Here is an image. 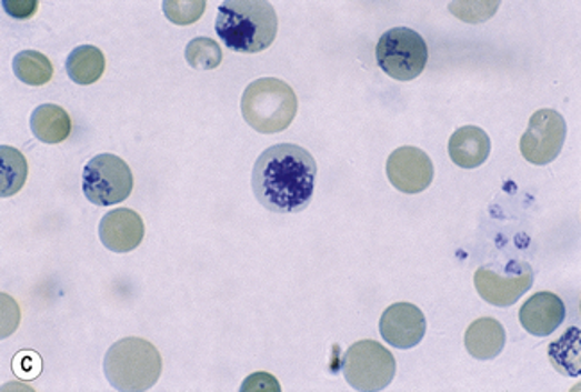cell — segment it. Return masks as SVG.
Masks as SVG:
<instances>
[{"label":"cell","instance_id":"obj_16","mask_svg":"<svg viewBox=\"0 0 581 392\" xmlns=\"http://www.w3.org/2000/svg\"><path fill=\"white\" fill-rule=\"evenodd\" d=\"M31 131L37 140L47 145L64 142L72 133L69 111L58 104H42L32 111Z\"/></svg>","mask_w":581,"mask_h":392},{"label":"cell","instance_id":"obj_2","mask_svg":"<svg viewBox=\"0 0 581 392\" xmlns=\"http://www.w3.org/2000/svg\"><path fill=\"white\" fill-rule=\"evenodd\" d=\"M278 14L266 0H228L220 4L216 31L229 51L254 54L278 37Z\"/></svg>","mask_w":581,"mask_h":392},{"label":"cell","instance_id":"obj_12","mask_svg":"<svg viewBox=\"0 0 581 392\" xmlns=\"http://www.w3.org/2000/svg\"><path fill=\"white\" fill-rule=\"evenodd\" d=\"M143 237H146L143 219L131 208L111 210L99 224V239L106 250L113 253H131L142 244Z\"/></svg>","mask_w":581,"mask_h":392},{"label":"cell","instance_id":"obj_22","mask_svg":"<svg viewBox=\"0 0 581 392\" xmlns=\"http://www.w3.org/2000/svg\"><path fill=\"white\" fill-rule=\"evenodd\" d=\"M207 10L204 0H167L163 13L176 26H190L198 22Z\"/></svg>","mask_w":581,"mask_h":392},{"label":"cell","instance_id":"obj_17","mask_svg":"<svg viewBox=\"0 0 581 392\" xmlns=\"http://www.w3.org/2000/svg\"><path fill=\"white\" fill-rule=\"evenodd\" d=\"M106 70V58L96 46H81L70 52L67 60V74L73 83L87 87L102 78Z\"/></svg>","mask_w":581,"mask_h":392},{"label":"cell","instance_id":"obj_7","mask_svg":"<svg viewBox=\"0 0 581 392\" xmlns=\"http://www.w3.org/2000/svg\"><path fill=\"white\" fill-rule=\"evenodd\" d=\"M133 172L117 154H97L83 169V194L96 207L122 203L133 192Z\"/></svg>","mask_w":581,"mask_h":392},{"label":"cell","instance_id":"obj_6","mask_svg":"<svg viewBox=\"0 0 581 392\" xmlns=\"http://www.w3.org/2000/svg\"><path fill=\"white\" fill-rule=\"evenodd\" d=\"M375 61L384 74L412 81L428 66V46L421 34L408 28L389 29L375 46Z\"/></svg>","mask_w":581,"mask_h":392},{"label":"cell","instance_id":"obj_3","mask_svg":"<svg viewBox=\"0 0 581 392\" xmlns=\"http://www.w3.org/2000/svg\"><path fill=\"white\" fill-rule=\"evenodd\" d=\"M163 371L160 351L142 338H126L106 351L104 374L114 391L143 392L157 385Z\"/></svg>","mask_w":581,"mask_h":392},{"label":"cell","instance_id":"obj_15","mask_svg":"<svg viewBox=\"0 0 581 392\" xmlns=\"http://www.w3.org/2000/svg\"><path fill=\"white\" fill-rule=\"evenodd\" d=\"M463 342L472 359L492 360L504 350L507 332L498 319L480 318L472 321Z\"/></svg>","mask_w":581,"mask_h":392},{"label":"cell","instance_id":"obj_18","mask_svg":"<svg viewBox=\"0 0 581 392\" xmlns=\"http://www.w3.org/2000/svg\"><path fill=\"white\" fill-rule=\"evenodd\" d=\"M28 160L19 149L11 145L0 148V195L11 198L19 194L28 181Z\"/></svg>","mask_w":581,"mask_h":392},{"label":"cell","instance_id":"obj_19","mask_svg":"<svg viewBox=\"0 0 581 392\" xmlns=\"http://www.w3.org/2000/svg\"><path fill=\"white\" fill-rule=\"evenodd\" d=\"M581 330L580 328H571L563 333L559 341L551 344L550 360L554 365V370L565 376H580L581 374Z\"/></svg>","mask_w":581,"mask_h":392},{"label":"cell","instance_id":"obj_9","mask_svg":"<svg viewBox=\"0 0 581 392\" xmlns=\"http://www.w3.org/2000/svg\"><path fill=\"white\" fill-rule=\"evenodd\" d=\"M387 175L394 189L403 194H421L433 181L435 167L419 148L404 145L395 149L387 160Z\"/></svg>","mask_w":581,"mask_h":392},{"label":"cell","instance_id":"obj_25","mask_svg":"<svg viewBox=\"0 0 581 392\" xmlns=\"http://www.w3.org/2000/svg\"><path fill=\"white\" fill-rule=\"evenodd\" d=\"M240 391L242 392H261V391H269V392H280L281 385L280 382H278V379L276 376H272L270 373H254L251 374V376H248V379L243 380L242 388H240Z\"/></svg>","mask_w":581,"mask_h":392},{"label":"cell","instance_id":"obj_10","mask_svg":"<svg viewBox=\"0 0 581 392\" xmlns=\"http://www.w3.org/2000/svg\"><path fill=\"white\" fill-rule=\"evenodd\" d=\"M509 277L494 273L490 269H478L474 273V287L478 294L494 306H512L521 295L533 285V269L527 262H515Z\"/></svg>","mask_w":581,"mask_h":392},{"label":"cell","instance_id":"obj_5","mask_svg":"<svg viewBox=\"0 0 581 392\" xmlns=\"http://www.w3.org/2000/svg\"><path fill=\"white\" fill-rule=\"evenodd\" d=\"M395 359L378 341L354 342L342 360L343 376L351 388L362 392H378L389 388L395 376Z\"/></svg>","mask_w":581,"mask_h":392},{"label":"cell","instance_id":"obj_4","mask_svg":"<svg viewBox=\"0 0 581 392\" xmlns=\"http://www.w3.org/2000/svg\"><path fill=\"white\" fill-rule=\"evenodd\" d=\"M298 96L281 79L261 78L252 81L242 96L240 110L252 130L263 134L289 130L298 115Z\"/></svg>","mask_w":581,"mask_h":392},{"label":"cell","instance_id":"obj_11","mask_svg":"<svg viewBox=\"0 0 581 392\" xmlns=\"http://www.w3.org/2000/svg\"><path fill=\"white\" fill-rule=\"evenodd\" d=\"M425 328L424 312L412 303H394L384 310L380 319L381 338L398 350H410L421 344Z\"/></svg>","mask_w":581,"mask_h":392},{"label":"cell","instance_id":"obj_26","mask_svg":"<svg viewBox=\"0 0 581 392\" xmlns=\"http://www.w3.org/2000/svg\"><path fill=\"white\" fill-rule=\"evenodd\" d=\"M2 8L13 19L28 20L37 14L38 2L37 0H4Z\"/></svg>","mask_w":581,"mask_h":392},{"label":"cell","instance_id":"obj_21","mask_svg":"<svg viewBox=\"0 0 581 392\" xmlns=\"http://www.w3.org/2000/svg\"><path fill=\"white\" fill-rule=\"evenodd\" d=\"M184 58L188 66L199 70L217 69L224 60L219 43L204 37L193 38L192 42L188 43Z\"/></svg>","mask_w":581,"mask_h":392},{"label":"cell","instance_id":"obj_24","mask_svg":"<svg viewBox=\"0 0 581 392\" xmlns=\"http://www.w3.org/2000/svg\"><path fill=\"white\" fill-rule=\"evenodd\" d=\"M13 371L20 379H37L42 371V359L34 351H22L13 359Z\"/></svg>","mask_w":581,"mask_h":392},{"label":"cell","instance_id":"obj_8","mask_svg":"<svg viewBox=\"0 0 581 392\" xmlns=\"http://www.w3.org/2000/svg\"><path fill=\"white\" fill-rule=\"evenodd\" d=\"M565 139H568L565 119L559 111L544 108L531 115L528 130L519 142V149L527 162L533 165H548L562 153Z\"/></svg>","mask_w":581,"mask_h":392},{"label":"cell","instance_id":"obj_1","mask_svg":"<svg viewBox=\"0 0 581 392\" xmlns=\"http://www.w3.org/2000/svg\"><path fill=\"white\" fill-rule=\"evenodd\" d=\"M315 178L317 162L310 151L278 143L266 149L252 167V192L269 212L298 213L312 201Z\"/></svg>","mask_w":581,"mask_h":392},{"label":"cell","instance_id":"obj_20","mask_svg":"<svg viewBox=\"0 0 581 392\" xmlns=\"http://www.w3.org/2000/svg\"><path fill=\"white\" fill-rule=\"evenodd\" d=\"M13 72L29 87H43L51 83L54 66L42 52L22 51L13 58Z\"/></svg>","mask_w":581,"mask_h":392},{"label":"cell","instance_id":"obj_14","mask_svg":"<svg viewBox=\"0 0 581 392\" xmlns=\"http://www.w3.org/2000/svg\"><path fill=\"white\" fill-rule=\"evenodd\" d=\"M449 158L462 169H477L487 162L490 139L478 125H463L451 134L448 143Z\"/></svg>","mask_w":581,"mask_h":392},{"label":"cell","instance_id":"obj_13","mask_svg":"<svg viewBox=\"0 0 581 392\" xmlns=\"http://www.w3.org/2000/svg\"><path fill=\"white\" fill-rule=\"evenodd\" d=\"M565 312L568 309L563 305L562 298L550 291H540L521 306L519 321L531 335L548 338L562 326Z\"/></svg>","mask_w":581,"mask_h":392},{"label":"cell","instance_id":"obj_23","mask_svg":"<svg viewBox=\"0 0 581 392\" xmlns=\"http://www.w3.org/2000/svg\"><path fill=\"white\" fill-rule=\"evenodd\" d=\"M499 2H453L449 4V11L463 20V22H485L490 17H494L498 11Z\"/></svg>","mask_w":581,"mask_h":392}]
</instances>
